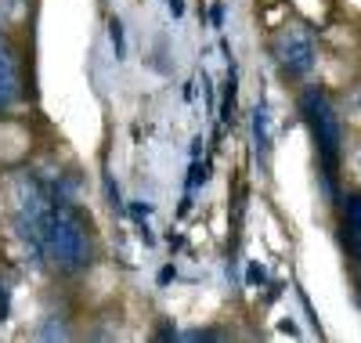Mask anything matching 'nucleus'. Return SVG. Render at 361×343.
Segmentation results:
<instances>
[{
  "label": "nucleus",
  "instance_id": "nucleus-5",
  "mask_svg": "<svg viewBox=\"0 0 361 343\" xmlns=\"http://www.w3.org/2000/svg\"><path fill=\"white\" fill-rule=\"evenodd\" d=\"M15 98H18V69H15L8 47L0 44V109L11 105Z\"/></svg>",
  "mask_w": 361,
  "mask_h": 343
},
{
  "label": "nucleus",
  "instance_id": "nucleus-4",
  "mask_svg": "<svg viewBox=\"0 0 361 343\" xmlns=\"http://www.w3.org/2000/svg\"><path fill=\"white\" fill-rule=\"evenodd\" d=\"M343 239H347L350 257L361 260V195L343 199Z\"/></svg>",
  "mask_w": 361,
  "mask_h": 343
},
{
  "label": "nucleus",
  "instance_id": "nucleus-3",
  "mask_svg": "<svg viewBox=\"0 0 361 343\" xmlns=\"http://www.w3.org/2000/svg\"><path fill=\"white\" fill-rule=\"evenodd\" d=\"M271 54H275L286 80H304L314 69V58H318L314 33L307 25H286L275 33V40H271Z\"/></svg>",
  "mask_w": 361,
  "mask_h": 343
},
{
  "label": "nucleus",
  "instance_id": "nucleus-2",
  "mask_svg": "<svg viewBox=\"0 0 361 343\" xmlns=\"http://www.w3.org/2000/svg\"><path fill=\"white\" fill-rule=\"evenodd\" d=\"M37 239L44 253L62 267V271H80L90 260V235L87 224L69 210V206H47L44 221L37 228Z\"/></svg>",
  "mask_w": 361,
  "mask_h": 343
},
{
  "label": "nucleus",
  "instance_id": "nucleus-1",
  "mask_svg": "<svg viewBox=\"0 0 361 343\" xmlns=\"http://www.w3.org/2000/svg\"><path fill=\"white\" fill-rule=\"evenodd\" d=\"M300 112H304L307 127H311V138H314V148H318L325 192L333 195L336 170H340V148H343V123H340L333 102H329V95L318 90V87H307L304 95H300Z\"/></svg>",
  "mask_w": 361,
  "mask_h": 343
}]
</instances>
